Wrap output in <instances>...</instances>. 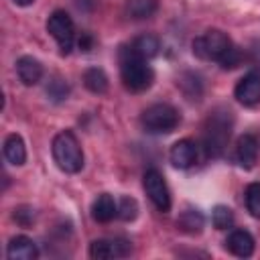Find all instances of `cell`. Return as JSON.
<instances>
[{
    "mask_svg": "<svg viewBox=\"0 0 260 260\" xmlns=\"http://www.w3.org/2000/svg\"><path fill=\"white\" fill-rule=\"evenodd\" d=\"M232 128H234V116L228 108H215L209 114L205 122V132H203V142L209 156L217 158L225 152L232 136Z\"/></svg>",
    "mask_w": 260,
    "mask_h": 260,
    "instance_id": "7a4b0ae2",
    "label": "cell"
},
{
    "mask_svg": "<svg viewBox=\"0 0 260 260\" xmlns=\"http://www.w3.org/2000/svg\"><path fill=\"white\" fill-rule=\"evenodd\" d=\"M16 6H28V4H32L35 0H12Z\"/></svg>",
    "mask_w": 260,
    "mask_h": 260,
    "instance_id": "4316f807",
    "label": "cell"
},
{
    "mask_svg": "<svg viewBox=\"0 0 260 260\" xmlns=\"http://www.w3.org/2000/svg\"><path fill=\"white\" fill-rule=\"evenodd\" d=\"M91 217L98 223H110L114 217H118V203L110 193H102L91 203Z\"/></svg>",
    "mask_w": 260,
    "mask_h": 260,
    "instance_id": "4fadbf2b",
    "label": "cell"
},
{
    "mask_svg": "<svg viewBox=\"0 0 260 260\" xmlns=\"http://www.w3.org/2000/svg\"><path fill=\"white\" fill-rule=\"evenodd\" d=\"M232 39L219 30V28H209L205 30L203 35H199L195 41H193V53L199 57V59H205V61H221L223 55L232 49Z\"/></svg>",
    "mask_w": 260,
    "mask_h": 260,
    "instance_id": "5b68a950",
    "label": "cell"
},
{
    "mask_svg": "<svg viewBox=\"0 0 260 260\" xmlns=\"http://www.w3.org/2000/svg\"><path fill=\"white\" fill-rule=\"evenodd\" d=\"M225 248L238 258H248L254 252V238L246 230H234L225 240Z\"/></svg>",
    "mask_w": 260,
    "mask_h": 260,
    "instance_id": "5bb4252c",
    "label": "cell"
},
{
    "mask_svg": "<svg viewBox=\"0 0 260 260\" xmlns=\"http://www.w3.org/2000/svg\"><path fill=\"white\" fill-rule=\"evenodd\" d=\"M179 228L187 234H199L205 219H203V213L199 209H185L181 215H179Z\"/></svg>",
    "mask_w": 260,
    "mask_h": 260,
    "instance_id": "ffe728a7",
    "label": "cell"
},
{
    "mask_svg": "<svg viewBox=\"0 0 260 260\" xmlns=\"http://www.w3.org/2000/svg\"><path fill=\"white\" fill-rule=\"evenodd\" d=\"M47 32L57 41L63 55L73 49L75 43V24L65 10H55L47 20Z\"/></svg>",
    "mask_w": 260,
    "mask_h": 260,
    "instance_id": "8992f818",
    "label": "cell"
},
{
    "mask_svg": "<svg viewBox=\"0 0 260 260\" xmlns=\"http://www.w3.org/2000/svg\"><path fill=\"white\" fill-rule=\"evenodd\" d=\"M258 152H260V144H258V138L254 134H242L238 138L236 158H238L240 167L252 169L256 165V160H258Z\"/></svg>",
    "mask_w": 260,
    "mask_h": 260,
    "instance_id": "8fae6325",
    "label": "cell"
},
{
    "mask_svg": "<svg viewBox=\"0 0 260 260\" xmlns=\"http://www.w3.org/2000/svg\"><path fill=\"white\" fill-rule=\"evenodd\" d=\"M47 93H49V98H51V100H55V102H61V100H65V98H67V93H69V87H67L65 79H61V77H55V79L49 83V87H47Z\"/></svg>",
    "mask_w": 260,
    "mask_h": 260,
    "instance_id": "cb8c5ba5",
    "label": "cell"
},
{
    "mask_svg": "<svg viewBox=\"0 0 260 260\" xmlns=\"http://www.w3.org/2000/svg\"><path fill=\"white\" fill-rule=\"evenodd\" d=\"M142 185H144V191H146L148 199L152 201V205L158 211L167 213L171 209V191L167 187L162 173L158 169H146V173L142 177Z\"/></svg>",
    "mask_w": 260,
    "mask_h": 260,
    "instance_id": "52a82bcc",
    "label": "cell"
},
{
    "mask_svg": "<svg viewBox=\"0 0 260 260\" xmlns=\"http://www.w3.org/2000/svg\"><path fill=\"white\" fill-rule=\"evenodd\" d=\"M234 95L244 106H254L260 102V71L246 73L234 87Z\"/></svg>",
    "mask_w": 260,
    "mask_h": 260,
    "instance_id": "9c48e42d",
    "label": "cell"
},
{
    "mask_svg": "<svg viewBox=\"0 0 260 260\" xmlns=\"http://www.w3.org/2000/svg\"><path fill=\"white\" fill-rule=\"evenodd\" d=\"M242 57H244L242 49L236 47V45H232V49L223 55V59L219 61V65H221L223 69H234V67H238V65L242 63Z\"/></svg>",
    "mask_w": 260,
    "mask_h": 260,
    "instance_id": "d4e9b609",
    "label": "cell"
},
{
    "mask_svg": "<svg viewBox=\"0 0 260 260\" xmlns=\"http://www.w3.org/2000/svg\"><path fill=\"white\" fill-rule=\"evenodd\" d=\"M156 8H158L156 0H128V4H126V12L134 20L150 18L156 12Z\"/></svg>",
    "mask_w": 260,
    "mask_h": 260,
    "instance_id": "ac0fdd59",
    "label": "cell"
},
{
    "mask_svg": "<svg viewBox=\"0 0 260 260\" xmlns=\"http://www.w3.org/2000/svg\"><path fill=\"white\" fill-rule=\"evenodd\" d=\"M211 221L215 230H228L234 223V211L228 205H215L211 213Z\"/></svg>",
    "mask_w": 260,
    "mask_h": 260,
    "instance_id": "44dd1931",
    "label": "cell"
},
{
    "mask_svg": "<svg viewBox=\"0 0 260 260\" xmlns=\"http://www.w3.org/2000/svg\"><path fill=\"white\" fill-rule=\"evenodd\" d=\"M132 252V246L128 240L120 238H102L93 240L89 244V256L95 260H114V258H124Z\"/></svg>",
    "mask_w": 260,
    "mask_h": 260,
    "instance_id": "ba28073f",
    "label": "cell"
},
{
    "mask_svg": "<svg viewBox=\"0 0 260 260\" xmlns=\"http://www.w3.org/2000/svg\"><path fill=\"white\" fill-rule=\"evenodd\" d=\"M130 47H132L140 57L152 59V57L158 55L160 43H158V39H156L154 35H140V37H136V39L130 43Z\"/></svg>",
    "mask_w": 260,
    "mask_h": 260,
    "instance_id": "e0dca14e",
    "label": "cell"
},
{
    "mask_svg": "<svg viewBox=\"0 0 260 260\" xmlns=\"http://www.w3.org/2000/svg\"><path fill=\"white\" fill-rule=\"evenodd\" d=\"M6 256L10 260H37L39 258V248L28 236H14L8 242Z\"/></svg>",
    "mask_w": 260,
    "mask_h": 260,
    "instance_id": "7c38bea8",
    "label": "cell"
},
{
    "mask_svg": "<svg viewBox=\"0 0 260 260\" xmlns=\"http://www.w3.org/2000/svg\"><path fill=\"white\" fill-rule=\"evenodd\" d=\"M252 61H254V63H260V45H256V47L252 49Z\"/></svg>",
    "mask_w": 260,
    "mask_h": 260,
    "instance_id": "484cf974",
    "label": "cell"
},
{
    "mask_svg": "<svg viewBox=\"0 0 260 260\" xmlns=\"http://www.w3.org/2000/svg\"><path fill=\"white\" fill-rule=\"evenodd\" d=\"M16 73H18V79L24 85H37L43 77V65H41L39 59L30 57V55H24L16 61Z\"/></svg>",
    "mask_w": 260,
    "mask_h": 260,
    "instance_id": "9a60e30c",
    "label": "cell"
},
{
    "mask_svg": "<svg viewBox=\"0 0 260 260\" xmlns=\"http://www.w3.org/2000/svg\"><path fill=\"white\" fill-rule=\"evenodd\" d=\"M169 158H171V162H173L177 169H189V167H193V165L197 162V144H195L191 138L177 140V142L171 146Z\"/></svg>",
    "mask_w": 260,
    "mask_h": 260,
    "instance_id": "30bf717a",
    "label": "cell"
},
{
    "mask_svg": "<svg viewBox=\"0 0 260 260\" xmlns=\"http://www.w3.org/2000/svg\"><path fill=\"white\" fill-rule=\"evenodd\" d=\"M140 124L150 134H169L181 124V114L171 104H152L142 112Z\"/></svg>",
    "mask_w": 260,
    "mask_h": 260,
    "instance_id": "277c9868",
    "label": "cell"
},
{
    "mask_svg": "<svg viewBox=\"0 0 260 260\" xmlns=\"http://www.w3.org/2000/svg\"><path fill=\"white\" fill-rule=\"evenodd\" d=\"M83 83L91 93H104L108 89V75L100 67H89L83 73Z\"/></svg>",
    "mask_w": 260,
    "mask_h": 260,
    "instance_id": "d6986e66",
    "label": "cell"
},
{
    "mask_svg": "<svg viewBox=\"0 0 260 260\" xmlns=\"http://www.w3.org/2000/svg\"><path fill=\"white\" fill-rule=\"evenodd\" d=\"M138 215V203L132 197H122L118 201V217L124 221H132Z\"/></svg>",
    "mask_w": 260,
    "mask_h": 260,
    "instance_id": "603a6c76",
    "label": "cell"
},
{
    "mask_svg": "<svg viewBox=\"0 0 260 260\" xmlns=\"http://www.w3.org/2000/svg\"><path fill=\"white\" fill-rule=\"evenodd\" d=\"M246 209L252 217L260 219V183H250L246 187Z\"/></svg>",
    "mask_w": 260,
    "mask_h": 260,
    "instance_id": "7402d4cb",
    "label": "cell"
},
{
    "mask_svg": "<svg viewBox=\"0 0 260 260\" xmlns=\"http://www.w3.org/2000/svg\"><path fill=\"white\" fill-rule=\"evenodd\" d=\"M120 77L126 89L140 93L152 85L154 71L148 65V59L140 57L130 45H126L120 49Z\"/></svg>",
    "mask_w": 260,
    "mask_h": 260,
    "instance_id": "6da1fadb",
    "label": "cell"
},
{
    "mask_svg": "<svg viewBox=\"0 0 260 260\" xmlns=\"http://www.w3.org/2000/svg\"><path fill=\"white\" fill-rule=\"evenodd\" d=\"M4 158L10 165H14V167L24 165V160H26V146H24V140H22L20 134L6 136V140H4Z\"/></svg>",
    "mask_w": 260,
    "mask_h": 260,
    "instance_id": "2e32d148",
    "label": "cell"
},
{
    "mask_svg": "<svg viewBox=\"0 0 260 260\" xmlns=\"http://www.w3.org/2000/svg\"><path fill=\"white\" fill-rule=\"evenodd\" d=\"M53 158L63 173H79L83 169V150L71 130H63L53 138Z\"/></svg>",
    "mask_w": 260,
    "mask_h": 260,
    "instance_id": "3957f363",
    "label": "cell"
}]
</instances>
